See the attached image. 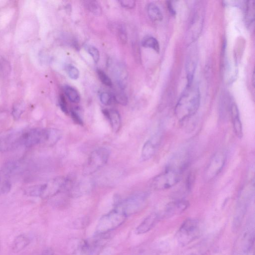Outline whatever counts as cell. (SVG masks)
Segmentation results:
<instances>
[{"mask_svg":"<svg viewBox=\"0 0 255 255\" xmlns=\"http://www.w3.org/2000/svg\"><path fill=\"white\" fill-rule=\"evenodd\" d=\"M230 115L234 132L239 138H241L243 135V127L239 110L235 103H232L230 106Z\"/></svg>","mask_w":255,"mask_h":255,"instance_id":"13","label":"cell"},{"mask_svg":"<svg viewBox=\"0 0 255 255\" xmlns=\"http://www.w3.org/2000/svg\"><path fill=\"white\" fill-rule=\"evenodd\" d=\"M182 173L176 170L166 168L164 172L152 179L151 186L156 190L168 189L179 182Z\"/></svg>","mask_w":255,"mask_h":255,"instance_id":"4","label":"cell"},{"mask_svg":"<svg viewBox=\"0 0 255 255\" xmlns=\"http://www.w3.org/2000/svg\"><path fill=\"white\" fill-rule=\"evenodd\" d=\"M200 102V91L198 86L193 82L187 87L179 99L174 109V113L179 121H182L193 116L197 111Z\"/></svg>","mask_w":255,"mask_h":255,"instance_id":"1","label":"cell"},{"mask_svg":"<svg viewBox=\"0 0 255 255\" xmlns=\"http://www.w3.org/2000/svg\"><path fill=\"white\" fill-rule=\"evenodd\" d=\"M59 104L60 109L62 112L66 114H68L69 112L67 108V105L64 95H60L59 100Z\"/></svg>","mask_w":255,"mask_h":255,"instance_id":"33","label":"cell"},{"mask_svg":"<svg viewBox=\"0 0 255 255\" xmlns=\"http://www.w3.org/2000/svg\"><path fill=\"white\" fill-rule=\"evenodd\" d=\"M116 76L119 86L124 88L127 80V72L126 69L122 66H119L116 70Z\"/></svg>","mask_w":255,"mask_h":255,"instance_id":"23","label":"cell"},{"mask_svg":"<svg viewBox=\"0 0 255 255\" xmlns=\"http://www.w3.org/2000/svg\"><path fill=\"white\" fill-rule=\"evenodd\" d=\"M147 12L149 18L154 21H160L163 19V15L160 8L154 3H149L147 7Z\"/></svg>","mask_w":255,"mask_h":255,"instance_id":"20","label":"cell"},{"mask_svg":"<svg viewBox=\"0 0 255 255\" xmlns=\"http://www.w3.org/2000/svg\"><path fill=\"white\" fill-rule=\"evenodd\" d=\"M203 20L201 12L198 10H196L192 19L190 27V32L191 33V35L193 36L192 38H196L199 35L202 27Z\"/></svg>","mask_w":255,"mask_h":255,"instance_id":"17","label":"cell"},{"mask_svg":"<svg viewBox=\"0 0 255 255\" xmlns=\"http://www.w3.org/2000/svg\"><path fill=\"white\" fill-rule=\"evenodd\" d=\"M189 154L185 150L176 153L168 162L166 168L175 169L183 172L189 161Z\"/></svg>","mask_w":255,"mask_h":255,"instance_id":"11","label":"cell"},{"mask_svg":"<svg viewBox=\"0 0 255 255\" xmlns=\"http://www.w3.org/2000/svg\"><path fill=\"white\" fill-rule=\"evenodd\" d=\"M115 100L119 104L126 106L128 103V99L125 94L122 92H117L114 96Z\"/></svg>","mask_w":255,"mask_h":255,"instance_id":"28","label":"cell"},{"mask_svg":"<svg viewBox=\"0 0 255 255\" xmlns=\"http://www.w3.org/2000/svg\"><path fill=\"white\" fill-rule=\"evenodd\" d=\"M126 217L120 209L116 207L100 218L96 228L97 234L104 235L117 228L125 222Z\"/></svg>","mask_w":255,"mask_h":255,"instance_id":"3","label":"cell"},{"mask_svg":"<svg viewBox=\"0 0 255 255\" xmlns=\"http://www.w3.org/2000/svg\"><path fill=\"white\" fill-rule=\"evenodd\" d=\"M64 92L71 102L74 103L79 102L80 100V95L74 88L70 86H66L64 88Z\"/></svg>","mask_w":255,"mask_h":255,"instance_id":"24","label":"cell"},{"mask_svg":"<svg viewBox=\"0 0 255 255\" xmlns=\"http://www.w3.org/2000/svg\"><path fill=\"white\" fill-rule=\"evenodd\" d=\"M245 21L249 28H252L254 25L255 5V1H245Z\"/></svg>","mask_w":255,"mask_h":255,"instance_id":"18","label":"cell"},{"mask_svg":"<svg viewBox=\"0 0 255 255\" xmlns=\"http://www.w3.org/2000/svg\"><path fill=\"white\" fill-rule=\"evenodd\" d=\"M109 156L110 151L105 147H100L93 151L84 166L83 174L88 175L96 172L107 163Z\"/></svg>","mask_w":255,"mask_h":255,"instance_id":"5","label":"cell"},{"mask_svg":"<svg viewBox=\"0 0 255 255\" xmlns=\"http://www.w3.org/2000/svg\"><path fill=\"white\" fill-rule=\"evenodd\" d=\"M86 49L87 52L91 55L95 63H97L100 59V53L98 49L93 45H87Z\"/></svg>","mask_w":255,"mask_h":255,"instance_id":"26","label":"cell"},{"mask_svg":"<svg viewBox=\"0 0 255 255\" xmlns=\"http://www.w3.org/2000/svg\"><path fill=\"white\" fill-rule=\"evenodd\" d=\"M119 2L123 7L127 8H133L135 5V1L133 0H122Z\"/></svg>","mask_w":255,"mask_h":255,"instance_id":"34","label":"cell"},{"mask_svg":"<svg viewBox=\"0 0 255 255\" xmlns=\"http://www.w3.org/2000/svg\"><path fill=\"white\" fill-rule=\"evenodd\" d=\"M103 114L109 119L114 132H117L121 126V118L119 113L114 109H105Z\"/></svg>","mask_w":255,"mask_h":255,"instance_id":"16","label":"cell"},{"mask_svg":"<svg viewBox=\"0 0 255 255\" xmlns=\"http://www.w3.org/2000/svg\"><path fill=\"white\" fill-rule=\"evenodd\" d=\"M195 51L192 52L188 57L186 63V71L188 84L193 82V76L196 64V54Z\"/></svg>","mask_w":255,"mask_h":255,"instance_id":"19","label":"cell"},{"mask_svg":"<svg viewBox=\"0 0 255 255\" xmlns=\"http://www.w3.org/2000/svg\"><path fill=\"white\" fill-rule=\"evenodd\" d=\"M189 205V202L184 199H177L172 201L165 206L162 216L169 218L179 215L186 210Z\"/></svg>","mask_w":255,"mask_h":255,"instance_id":"10","label":"cell"},{"mask_svg":"<svg viewBox=\"0 0 255 255\" xmlns=\"http://www.w3.org/2000/svg\"><path fill=\"white\" fill-rule=\"evenodd\" d=\"M226 159V154L222 151H218L213 155L204 172V178L206 181L212 180L220 173Z\"/></svg>","mask_w":255,"mask_h":255,"instance_id":"8","label":"cell"},{"mask_svg":"<svg viewBox=\"0 0 255 255\" xmlns=\"http://www.w3.org/2000/svg\"><path fill=\"white\" fill-rule=\"evenodd\" d=\"M141 45L144 47L151 48L157 53H159L160 51L158 41L155 38L151 36L144 37L142 40Z\"/></svg>","mask_w":255,"mask_h":255,"instance_id":"22","label":"cell"},{"mask_svg":"<svg viewBox=\"0 0 255 255\" xmlns=\"http://www.w3.org/2000/svg\"><path fill=\"white\" fill-rule=\"evenodd\" d=\"M117 30L118 36L121 42L124 44L126 43L127 40V36L126 32L123 27L122 26L118 27Z\"/></svg>","mask_w":255,"mask_h":255,"instance_id":"31","label":"cell"},{"mask_svg":"<svg viewBox=\"0 0 255 255\" xmlns=\"http://www.w3.org/2000/svg\"><path fill=\"white\" fill-rule=\"evenodd\" d=\"M84 4L85 7L93 14L98 15L102 13L101 7L96 1L87 0Z\"/></svg>","mask_w":255,"mask_h":255,"instance_id":"25","label":"cell"},{"mask_svg":"<svg viewBox=\"0 0 255 255\" xmlns=\"http://www.w3.org/2000/svg\"><path fill=\"white\" fill-rule=\"evenodd\" d=\"M255 239L254 229L248 227L242 236L241 239V250L243 253L247 254L252 248Z\"/></svg>","mask_w":255,"mask_h":255,"instance_id":"15","label":"cell"},{"mask_svg":"<svg viewBox=\"0 0 255 255\" xmlns=\"http://www.w3.org/2000/svg\"><path fill=\"white\" fill-rule=\"evenodd\" d=\"M99 244V239L97 238L81 241L74 251L75 255H91L96 250Z\"/></svg>","mask_w":255,"mask_h":255,"instance_id":"12","label":"cell"},{"mask_svg":"<svg viewBox=\"0 0 255 255\" xmlns=\"http://www.w3.org/2000/svg\"><path fill=\"white\" fill-rule=\"evenodd\" d=\"M70 115L73 121L75 123L80 126H82L83 125V121L79 114L77 113V111L74 110H71L70 111Z\"/></svg>","mask_w":255,"mask_h":255,"instance_id":"32","label":"cell"},{"mask_svg":"<svg viewBox=\"0 0 255 255\" xmlns=\"http://www.w3.org/2000/svg\"><path fill=\"white\" fill-rule=\"evenodd\" d=\"M146 201L147 195L145 193H139L118 202L116 207L127 217L141 210L145 206Z\"/></svg>","mask_w":255,"mask_h":255,"instance_id":"7","label":"cell"},{"mask_svg":"<svg viewBox=\"0 0 255 255\" xmlns=\"http://www.w3.org/2000/svg\"><path fill=\"white\" fill-rule=\"evenodd\" d=\"M97 73L100 80L104 85L109 87L112 85V82L111 79L104 71L101 69H98Z\"/></svg>","mask_w":255,"mask_h":255,"instance_id":"27","label":"cell"},{"mask_svg":"<svg viewBox=\"0 0 255 255\" xmlns=\"http://www.w3.org/2000/svg\"><path fill=\"white\" fill-rule=\"evenodd\" d=\"M67 72L69 77L73 80L77 79L79 77V71L74 66H68L67 68Z\"/></svg>","mask_w":255,"mask_h":255,"instance_id":"29","label":"cell"},{"mask_svg":"<svg viewBox=\"0 0 255 255\" xmlns=\"http://www.w3.org/2000/svg\"><path fill=\"white\" fill-rule=\"evenodd\" d=\"M161 138V132L157 131L145 142L141 149V161H147L153 156L160 144Z\"/></svg>","mask_w":255,"mask_h":255,"instance_id":"9","label":"cell"},{"mask_svg":"<svg viewBox=\"0 0 255 255\" xmlns=\"http://www.w3.org/2000/svg\"><path fill=\"white\" fill-rule=\"evenodd\" d=\"M171 4L172 3L170 2V1H168L167 2V4L168 8L169 9V11L172 14H174L175 13V11H174V8L172 7V5Z\"/></svg>","mask_w":255,"mask_h":255,"instance_id":"35","label":"cell"},{"mask_svg":"<svg viewBox=\"0 0 255 255\" xmlns=\"http://www.w3.org/2000/svg\"><path fill=\"white\" fill-rule=\"evenodd\" d=\"M159 219V215L152 213L147 216L137 226L135 230L137 234H143L150 231L157 223Z\"/></svg>","mask_w":255,"mask_h":255,"instance_id":"14","label":"cell"},{"mask_svg":"<svg viewBox=\"0 0 255 255\" xmlns=\"http://www.w3.org/2000/svg\"><path fill=\"white\" fill-rule=\"evenodd\" d=\"M30 243L29 238L24 235H20L17 237L12 244L13 250L15 252H19L24 249Z\"/></svg>","mask_w":255,"mask_h":255,"instance_id":"21","label":"cell"},{"mask_svg":"<svg viewBox=\"0 0 255 255\" xmlns=\"http://www.w3.org/2000/svg\"><path fill=\"white\" fill-rule=\"evenodd\" d=\"M199 223L196 219H187L180 226L176 234L177 239L182 245H187L198 237Z\"/></svg>","mask_w":255,"mask_h":255,"instance_id":"6","label":"cell"},{"mask_svg":"<svg viewBox=\"0 0 255 255\" xmlns=\"http://www.w3.org/2000/svg\"><path fill=\"white\" fill-rule=\"evenodd\" d=\"M100 99L103 104L108 106L111 104L113 97L110 93L104 92L100 94Z\"/></svg>","mask_w":255,"mask_h":255,"instance_id":"30","label":"cell"},{"mask_svg":"<svg viewBox=\"0 0 255 255\" xmlns=\"http://www.w3.org/2000/svg\"><path fill=\"white\" fill-rule=\"evenodd\" d=\"M71 185L67 178L60 177L50 180L45 183L31 186L26 189V193L31 196L47 198L68 189Z\"/></svg>","mask_w":255,"mask_h":255,"instance_id":"2","label":"cell"}]
</instances>
